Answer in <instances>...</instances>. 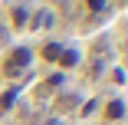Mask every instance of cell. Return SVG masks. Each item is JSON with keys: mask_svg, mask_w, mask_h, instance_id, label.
<instances>
[{"mask_svg": "<svg viewBox=\"0 0 128 125\" xmlns=\"http://www.w3.org/2000/svg\"><path fill=\"white\" fill-rule=\"evenodd\" d=\"M79 7H82L86 17H105L115 7V0H79Z\"/></svg>", "mask_w": 128, "mask_h": 125, "instance_id": "cell-5", "label": "cell"}, {"mask_svg": "<svg viewBox=\"0 0 128 125\" xmlns=\"http://www.w3.org/2000/svg\"><path fill=\"white\" fill-rule=\"evenodd\" d=\"M98 115H102V125H118L125 118V95L122 92H112L105 102H102Z\"/></svg>", "mask_w": 128, "mask_h": 125, "instance_id": "cell-3", "label": "cell"}, {"mask_svg": "<svg viewBox=\"0 0 128 125\" xmlns=\"http://www.w3.org/2000/svg\"><path fill=\"white\" fill-rule=\"evenodd\" d=\"M62 46H66V40H59V36H43V40L33 46V56H36V63L56 66V59H59V53H62Z\"/></svg>", "mask_w": 128, "mask_h": 125, "instance_id": "cell-2", "label": "cell"}, {"mask_svg": "<svg viewBox=\"0 0 128 125\" xmlns=\"http://www.w3.org/2000/svg\"><path fill=\"white\" fill-rule=\"evenodd\" d=\"M30 17H33L30 7H13V10H10V30H13V33H23V30L30 27Z\"/></svg>", "mask_w": 128, "mask_h": 125, "instance_id": "cell-6", "label": "cell"}, {"mask_svg": "<svg viewBox=\"0 0 128 125\" xmlns=\"http://www.w3.org/2000/svg\"><path fill=\"white\" fill-rule=\"evenodd\" d=\"M79 63H82V49H76L72 43H66L62 53H59V59H56V66H59V69H76Z\"/></svg>", "mask_w": 128, "mask_h": 125, "instance_id": "cell-4", "label": "cell"}, {"mask_svg": "<svg viewBox=\"0 0 128 125\" xmlns=\"http://www.w3.org/2000/svg\"><path fill=\"white\" fill-rule=\"evenodd\" d=\"M33 69H36L33 46H30V43H13L7 53H4V59H0V79L20 82V79H26Z\"/></svg>", "mask_w": 128, "mask_h": 125, "instance_id": "cell-1", "label": "cell"}]
</instances>
